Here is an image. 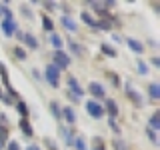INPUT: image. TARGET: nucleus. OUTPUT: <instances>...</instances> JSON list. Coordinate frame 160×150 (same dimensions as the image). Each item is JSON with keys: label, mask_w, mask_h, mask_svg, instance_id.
<instances>
[{"label": "nucleus", "mask_w": 160, "mask_h": 150, "mask_svg": "<svg viewBox=\"0 0 160 150\" xmlns=\"http://www.w3.org/2000/svg\"><path fill=\"white\" fill-rule=\"evenodd\" d=\"M58 78H60V70L54 66V64H50V66L46 68V80L50 82L52 88H58Z\"/></svg>", "instance_id": "obj_1"}, {"label": "nucleus", "mask_w": 160, "mask_h": 150, "mask_svg": "<svg viewBox=\"0 0 160 150\" xmlns=\"http://www.w3.org/2000/svg\"><path fill=\"white\" fill-rule=\"evenodd\" d=\"M68 64H70V58L64 52H60V50H58V52H54V66H56L58 70L60 68H66Z\"/></svg>", "instance_id": "obj_2"}, {"label": "nucleus", "mask_w": 160, "mask_h": 150, "mask_svg": "<svg viewBox=\"0 0 160 150\" xmlns=\"http://www.w3.org/2000/svg\"><path fill=\"white\" fill-rule=\"evenodd\" d=\"M86 110H88L90 116H94V118H100L104 114V108L100 106V104H96L94 100H92V102H86Z\"/></svg>", "instance_id": "obj_3"}, {"label": "nucleus", "mask_w": 160, "mask_h": 150, "mask_svg": "<svg viewBox=\"0 0 160 150\" xmlns=\"http://www.w3.org/2000/svg\"><path fill=\"white\" fill-rule=\"evenodd\" d=\"M14 28H16V24L12 22V18H4L2 20V30H4V34H6V36H12V34H14Z\"/></svg>", "instance_id": "obj_4"}, {"label": "nucleus", "mask_w": 160, "mask_h": 150, "mask_svg": "<svg viewBox=\"0 0 160 150\" xmlns=\"http://www.w3.org/2000/svg\"><path fill=\"white\" fill-rule=\"evenodd\" d=\"M126 96H128L130 100H132V102L136 104V106H142V104H144L142 96H140V94L136 92V90H132V88H128V90H126Z\"/></svg>", "instance_id": "obj_5"}, {"label": "nucleus", "mask_w": 160, "mask_h": 150, "mask_svg": "<svg viewBox=\"0 0 160 150\" xmlns=\"http://www.w3.org/2000/svg\"><path fill=\"white\" fill-rule=\"evenodd\" d=\"M68 86H70V90H72L76 96H82V94H84V90L80 88V84L76 82V78H68Z\"/></svg>", "instance_id": "obj_6"}, {"label": "nucleus", "mask_w": 160, "mask_h": 150, "mask_svg": "<svg viewBox=\"0 0 160 150\" xmlns=\"http://www.w3.org/2000/svg\"><path fill=\"white\" fill-rule=\"evenodd\" d=\"M90 94H92V96H96V98H102L104 96V88L100 86V84L92 82V84H90Z\"/></svg>", "instance_id": "obj_7"}, {"label": "nucleus", "mask_w": 160, "mask_h": 150, "mask_svg": "<svg viewBox=\"0 0 160 150\" xmlns=\"http://www.w3.org/2000/svg\"><path fill=\"white\" fill-rule=\"evenodd\" d=\"M62 24H64V28L70 30V32H76L78 26H76V22H74L72 18H68V16H62Z\"/></svg>", "instance_id": "obj_8"}, {"label": "nucleus", "mask_w": 160, "mask_h": 150, "mask_svg": "<svg viewBox=\"0 0 160 150\" xmlns=\"http://www.w3.org/2000/svg\"><path fill=\"white\" fill-rule=\"evenodd\" d=\"M62 116L66 118V122H70V124L76 122V114H74L72 108H64V110H62Z\"/></svg>", "instance_id": "obj_9"}, {"label": "nucleus", "mask_w": 160, "mask_h": 150, "mask_svg": "<svg viewBox=\"0 0 160 150\" xmlns=\"http://www.w3.org/2000/svg\"><path fill=\"white\" fill-rule=\"evenodd\" d=\"M126 42H128V46L132 48L134 52H138V54H140V52H142V50H144V46H142V44L138 42V40H134V38H128Z\"/></svg>", "instance_id": "obj_10"}, {"label": "nucleus", "mask_w": 160, "mask_h": 150, "mask_svg": "<svg viewBox=\"0 0 160 150\" xmlns=\"http://www.w3.org/2000/svg\"><path fill=\"white\" fill-rule=\"evenodd\" d=\"M148 92H150V96H152L154 100L160 98V86H158V84H150V86H148Z\"/></svg>", "instance_id": "obj_11"}, {"label": "nucleus", "mask_w": 160, "mask_h": 150, "mask_svg": "<svg viewBox=\"0 0 160 150\" xmlns=\"http://www.w3.org/2000/svg\"><path fill=\"white\" fill-rule=\"evenodd\" d=\"M106 108H108V112H110V118L118 114V106H116V102H114V100H108V102H106Z\"/></svg>", "instance_id": "obj_12"}, {"label": "nucleus", "mask_w": 160, "mask_h": 150, "mask_svg": "<svg viewBox=\"0 0 160 150\" xmlns=\"http://www.w3.org/2000/svg\"><path fill=\"white\" fill-rule=\"evenodd\" d=\"M22 38H24V42L28 44V46H32V48H36L38 46V42H36V38L32 36V34H22Z\"/></svg>", "instance_id": "obj_13"}, {"label": "nucleus", "mask_w": 160, "mask_h": 150, "mask_svg": "<svg viewBox=\"0 0 160 150\" xmlns=\"http://www.w3.org/2000/svg\"><path fill=\"white\" fill-rule=\"evenodd\" d=\"M20 128H22V132L26 134V136H32V128H30V124L26 120H20Z\"/></svg>", "instance_id": "obj_14"}, {"label": "nucleus", "mask_w": 160, "mask_h": 150, "mask_svg": "<svg viewBox=\"0 0 160 150\" xmlns=\"http://www.w3.org/2000/svg\"><path fill=\"white\" fill-rule=\"evenodd\" d=\"M50 42H52V46H56V48L62 46V38H60L58 34H52V36H50Z\"/></svg>", "instance_id": "obj_15"}, {"label": "nucleus", "mask_w": 160, "mask_h": 150, "mask_svg": "<svg viewBox=\"0 0 160 150\" xmlns=\"http://www.w3.org/2000/svg\"><path fill=\"white\" fill-rule=\"evenodd\" d=\"M150 126H152L154 130H156V128H160V116H158V114H154V116L150 118ZM152 128H150V130H152Z\"/></svg>", "instance_id": "obj_16"}, {"label": "nucleus", "mask_w": 160, "mask_h": 150, "mask_svg": "<svg viewBox=\"0 0 160 150\" xmlns=\"http://www.w3.org/2000/svg\"><path fill=\"white\" fill-rule=\"evenodd\" d=\"M102 52H104V54H108V56H116V50L110 48L108 44H102Z\"/></svg>", "instance_id": "obj_17"}, {"label": "nucleus", "mask_w": 160, "mask_h": 150, "mask_svg": "<svg viewBox=\"0 0 160 150\" xmlns=\"http://www.w3.org/2000/svg\"><path fill=\"white\" fill-rule=\"evenodd\" d=\"M74 146H76V150H86V142L82 138H76L74 140Z\"/></svg>", "instance_id": "obj_18"}, {"label": "nucleus", "mask_w": 160, "mask_h": 150, "mask_svg": "<svg viewBox=\"0 0 160 150\" xmlns=\"http://www.w3.org/2000/svg\"><path fill=\"white\" fill-rule=\"evenodd\" d=\"M42 24H44V28H46V30H52V28H54L52 20H50L48 16H42Z\"/></svg>", "instance_id": "obj_19"}, {"label": "nucleus", "mask_w": 160, "mask_h": 150, "mask_svg": "<svg viewBox=\"0 0 160 150\" xmlns=\"http://www.w3.org/2000/svg\"><path fill=\"white\" fill-rule=\"evenodd\" d=\"M14 56H16L18 60H24L26 58V52H24L22 48H14Z\"/></svg>", "instance_id": "obj_20"}, {"label": "nucleus", "mask_w": 160, "mask_h": 150, "mask_svg": "<svg viewBox=\"0 0 160 150\" xmlns=\"http://www.w3.org/2000/svg\"><path fill=\"white\" fill-rule=\"evenodd\" d=\"M82 20H84L86 24H90V26H94V22H96V20L90 16V14H86V12H82Z\"/></svg>", "instance_id": "obj_21"}, {"label": "nucleus", "mask_w": 160, "mask_h": 150, "mask_svg": "<svg viewBox=\"0 0 160 150\" xmlns=\"http://www.w3.org/2000/svg\"><path fill=\"white\" fill-rule=\"evenodd\" d=\"M138 70H140V74H148V66L142 62V60H138Z\"/></svg>", "instance_id": "obj_22"}, {"label": "nucleus", "mask_w": 160, "mask_h": 150, "mask_svg": "<svg viewBox=\"0 0 160 150\" xmlns=\"http://www.w3.org/2000/svg\"><path fill=\"white\" fill-rule=\"evenodd\" d=\"M16 108H18V112H20V114H22V116H26V112H28V108H26V106H24V102H18V104H16Z\"/></svg>", "instance_id": "obj_23"}, {"label": "nucleus", "mask_w": 160, "mask_h": 150, "mask_svg": "<svg viewBox=\"0 0 160 150\" xmlns=\"http://www.w3.org/2000/svg\"><path fill=\"white\" fill-rule=\"evenodd\" d=\"M94 26L102 28V30H108L110 28V22H104V20H100V22H94Z\"/></svg>", "instance_id": "obj_24"}, {"label": "nucleus", "mask_w": 160, "mask_h": 150, "mask_svg": "<svg viewBox=\"0 0 160 150\" xmlns=\"http://www.w3.org/2000/svg\"><path fill=\"white\" fill-rule=\"evenodd\" d=\"M70 50H72L74 54H82V48H80L78 44H74V42H70Z\"/></svg>", "instance_id": "obj_25"}, {"label": "nucleus", "mask_w": 160, "mask_h": 150, "mask_svg": "<svg viewBox=\"0 0 160 150\" xmlns=\"http://www.w3.org/2000/svg\"><path fill=\"white\" fill-rule=\"evenodd\" d=\"M0 14H6V18H12V14H10V10L4 6V4H0Z\"/></svg>", "instance_id": "obj_26"}, {"label": "nucleus", "mask_w": 160, "mask_h": 150, "mask_svg": "<svg viewBox=\"0 0 160 150\" xmlns=\"http://www.w3.org/2000/svg\"><path fill=\"white\" fill-rule=\"evenodd\" d=\"M50 110H52V114H54V116H60V110H58V106H56V102H52V104H50Z\"/></svg>", "instance_id": "obj_27"}, {"label": "nucleus", "mask_w": 160, "mask_h": 150, "mask_svg": "<svg viewBox=\"0 0 160 150\" xmlns=\"http://www.w3.org/2000/svg\"><path fill=\"white\" fill-rule=\"evenodd\" d=\"M44 144H46V146H48L50 150H58V148H56V144H54V142H52L50 138H46V140H44Z\"/></svg>", "instance_id": "obj_28"}, {"label": "nucleus", "mask_w": 160, "mask_h": 150, "mask_svg": "<svg viewBox=\"0 0 160 150\" xmlns=\"http://www.w3.org/2000/svg\"><path fill=\"white\" fill-rule=\"evenodd\" d=\"M6 136H8L6 128H4V126H0V142H2V140H6Z\"/></svg>", "instance_id": "obj_29"}, {"label": "nucleus", "mask_w": 160, "mask_h": 150, "mask_svg": "<svg viewBox=\"0 0 160 150\" xmlns=\"http://www.w3.org/2000/svg\"><path fill=\"white\" fill-rule=\"evenodd\" d=\"M148 138L152 140V142H156V134H154V130H150V128H148Z\"/></svg>", "instance_id": "obj_30"}, {"label": "nucleus", "mask_w": 160, "mask_h": 150, "mask_svg": "<svg viewBox=\"0 0 160 150\" xmlns=\"http://www.w3.org/2000/svg\"><path fill=\"white\" fill-rule=\"evenodd\" d=\"M8 150H20V146H18L16 142H10V144H8Z\"/></svg>", "instance_id": "obj_31"}, {"label": "nucleus", "mask_w": 160, "mask_h": 150, "mask_svg": "<svg viewBox=\"0 0 160 150\" xmlns=\"http://www.w3.org/2000/svg\"><path fill=\"white\" fill-rule=\"evenodd\" d=\"M110 128H114V130H116V132H118V126H116V122H114L112 118H110Z\"/></svg>", "instance_id": "obj_32"}, {"label": "nucleus", "mask_w": 160, "mask_h": 150, "mask_svg": "<svg viewBox=\"0 0 160 150\" xmlns=\"http://www.w3.org/2000/svg\"><path fill=\"white\" fill-rule=\"evenodd\" d=\"M44 6H46L48 10H54V2H46V4H44Z\"/></svg>", "instance_id": "obj_33"}, {"label": "nucleus", "mask_w": 160, "mask_h": 150, "mask_svg": "<svg viewBox=\"0 0 160 150\" xmlns=\"http://www.w3.org/2000/svg\"><path fill=\"white\" fill-rule=\"evenodd\" d=\"M26 150H38V146H28Z\"/></svg>", "instance_id": "obj_34"}, {"label": "nucleus", "mask_w": 160, "mask_h": 150, "mask_svg": "<svg viewBox=\"0 0 160 150\" xmlns=\"http://www.w3.org/2000/svg\"><path fill=\"white\" fill-rule=\"evenodd\" d=\"M0 96H2V92H0Z\"/></svg>", "instance_id": "obj_35"}]
</instances>
